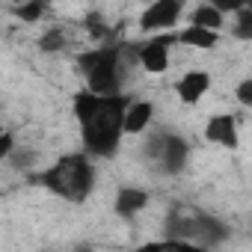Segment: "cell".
Listing matches in <instances>:
<instances>
[{
  "label": "cell",
  "mask_w": 252,
  "mask_h": 252,
  "mask_svg": "<svg viewBox=\"0 0 252 252\" xmlns=\"http://www.w3.org/2000/svg\"><path fill=\"white\" fill-rule=\"evenodd\" d=\"M149 119H152V104H146V101L134 104L128 113H125V131H131V134L143 131L146 125H149Z\"/></svg>",
  "instance_id": "obj_9"
},
{
  "label": "cell",
  "mask_w": 252,
  "mask_h": 252,
  "mask_svg": "<svg viewBox=\"0 0 252 252\" xmlns=\"http://www.w3.org/2000/svg\"><path fill=\"white\" fill-rule=\"evenodd\" d=\"M42 48H45V51H60V48H63V33H60V30L45 33V36H42Z\"/></svg>",
  "instance_id": "obj_14"
},
{
  "label": "cell",
  "mask_w": 252,
  "mask_h": 252,
  "mask_svg": "<svg viewBox=\"0 0 252 252\" xmlns=\"http://www.w3.org/2000/svg\"><path fill=\"white\" fill-rule=\"evenodd\" d=\"M9 149H12V137L3 134V143H0V155H9Z\"/></svg>",
  "instance_id": "obj_19"
},
{
  "label": "cell",
  "mask_w": 252,
  "mask_h": 252,
  "mask_svg": "<svg viewBox=\"0 0 252 252\" xmlns=\"http://www.w3.org/2000/svg\"><path fill=\"white\" fill-rule=\"evenodd\" d=\"M45 6H48V0H30V3H24V6L18 9V18H24V21H36V18L42 15Z\"/></svg>",
  "instance_id": "obj_13"
},
{
  "label": "cell",
  "mask_w": 252,
  "mask_h": 252,
  "mask_svg": "<svg viewBox=\"0 0 252 252\" xmlns=\"http://www.w3.org/2000/svg\"><path fill=\"white\" fill-rule=\"evenodd\" d=\"M205 89H208V74H202V71H190V74L178 83V95H181L187 104L199 101Z\"/></svg>",
  "instance_id": "obj_8"
},
{
  "label": "cell",
  "mask_w": 252,
  "mask_h": 252,
  "mask_svg": "<svg viewBox=\"0 0 252 252\" xmlns=\"http://www.w3.org/2000/svg\"><path fill=\"white\" fill-rule=\"evenodd\" d=\"M246 3V0H214V6L217 9H225V12H231V9H240Z\"/></svg>",
  "instance_id": "obj_18"
},
{
  "label": "cell",
  "mask_w": 252,
  "mask_h": 252,
  "mask_svg": "<svg viewBox=\"0 0 252 252\" xmlns=\"http://www.w3.org/2000/svg\"><path fill=\"white\" fill-rule=\"evenodd\" d=\"M86 27H89V33H92L95 39L107 36V30H104V24H101V15H95V12H92V15L86 18Z\"/></svg>",
  "instance_id": "obj_16"
},
{
  "label": "cell",
  "mask_w": 252,
  "mask_h": 252,
  "mask_svg": "<svg viewBox=\"0 0 252 252\" xmlns=\"http://www.w3.org/2000/svg\"><path fill=\"white\" fill-rule=\"evenodd\" d=\"M42 184H48L51 190H57L60 196H65L71 202H80L92 187V169L80 155H68L51 172L42 175Z\"/></svg>",
  "instance_id": "obj_2"
},
{
  "label": "cell",
  "mask_w": 252,
  "mask_h": 252,
  "mask_svg": "<svg viewBox=\"0 0 252 252\" xmlns=\"http://www.w3.org/2000/svg\"><path fill=\"white\" fill-rule=\"evenodd\" d=\"M208 140L234 149V146H237V137H234V119H231V116H217V119H211V122H208Z\"/></svg>",
  "instance_id": "obj_5"
},
{
  "label": "cell",
  "mask_w": 252,
  "mask_h": 252,
  "mask_svg": "<svg viewBox=\"0 0 252 252\" xmlns=\"http://www.w3.org/2000/svg\"><path fill=\"white\" fill-rule=\"evenodd\" d=\"M237 36L240 39H252V12H240V18H237Z\"/></svg>",
  "instance_id": "obj_15"
},
{
  "label": "cell",
  "mask_w": 252,
  "mask_h": 252,
  "mask_svg": "<svg viewBox=\"0 0 252 252\" xmlns=\"http://www.w3.org/2000/svg\"><path fill=\"white\" fill-rule=\"evenodd\" d=\"M181 42H187V45H193V48H214L217 36H214V30L196 24V27H190V30L181 33Z\"/></svg>",
  "instance_id": "obj_10"
},
{
  "label": "cell",
  "mask_w": 252,
  "mask_h": 252,
  "mask_svg": "<svg viewBox=\"0 0 252 252\" xmlns=\"http://www.w3.org/2000/svg\"><path fill=\"white\" fill-rule=\"evenodd\" d=\"M237 98H240L243 104H252V80H246V83L237 86Z\"/></svg>",
  "instance_id": "obj_17"
},
{
  "label": "cell",
  "mask_w": 252,
  "mask_h": 252,
  "mask_svg": "<svg viewBox=\"0 0 252 252\" xmlns=\"http://www.w3.org/2000/svg\"><path fill=\"white\" fill-rule=\"evenodd\" d=\"M193 18H196V24H199V27H208V30H217V27H220V21H222V15H220V9H217V6H202Z\"/></svg>",
  "instance_id": "obj_12"
},
{
  "label": "cell",
  "mask_w": 252,
  "mask_h": 252,
  "mask_svg": "<svg viewBox=\"0 0 252 252\" xmlns=\"http://www.w3.org/2000/svg\"><path fill=\"white\" fill-rule=\"evenodd\" d=\"M125 98L119 95H101L98 107L80 119L83 122V140H86V149L95 152V155H110L119 143V134L125 128Z\"/></svg>",
  "instance_id": "obj_1"
},
{
  "label": "cell",
  "mask_w": 252,
  "mask_h": 252,
  "mask_svg": "<svg viewBox=\"0 0 252 252\" xmlns=\"http://www.w3.org/2000/svg\"><path fill=\"white\" fill-rule=\"evenodd\" d=\"M116 63H119V54L113 48H104V51H95V54H83L80 57V65L89 77V89L98 92V95H113L116 92Z\"/></svg>",
  "instance_id": "obj_3"
},
{
  "label": "cell",
  "mask_w": 252,
  "mask_h": 252,
  "mask_svg": "<svg viewBox=\"0 0 252 252\" xmlns=\"http://www.w3.org/2000/svg\"><path fill=\"white\" fill-rule=\"evenodd\" d=\"M160 158H163V166L169 169V172H175V169H181V163H184V158H187V146L178 140V137H163L160 140Z\"/></svg>",
  "instance_id": "obj_6"
},
{
  "label": "cell",
  "mask_w": 252,
  "mask_h": 252,
  "mask_svg": "<svg viewBox=\"0 0 252 252\" xmlns=\"http://www.w3.org/2000/svg\"><path fill=\"white\" fill-rule=\"evenodd\" d=\"M166 42H169V39H158V42H152V45L143 48V65H146L149 71H163V68H166V63H169Z\"/></svg>",
  "instance_id": "obj_7"
},
{
  "label": "cell",
  "mask_w": 252,
  "mask_h": 252,
  "mask_svg": "<svg viewBox=\"0 0 252 252\" xmlns=\"http://www.w3.org/2000/svg\"><path fill=\"white\" fill-rule=\"evenodd\" d=\"M181 12L178 0H158V3L143 15V30H160V27H172L175 18Z\"/></svg>",
  "instance_id": "obj_4"
},
{
  "label": "cell",
  "mask_w": 252,
  "mask_h": 252,
  "mask_svg": "<svg viewBox=\"0 0 252 252\" xmlns=\"http://www.w3.org/2000/svg\"><path fill=\"white\" fill-rule=\"evenodd\" d=\"M146 205V193L143 190H122L119 193V202H116V208H119V214H134V211H140Z\"/></svg>",
  "instance_id": "obj_11"
}]
</instances>
